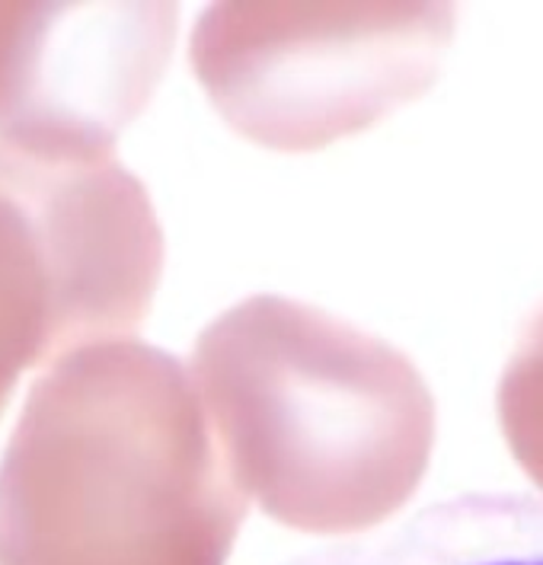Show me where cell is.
I'll use <instances>...</instances> for the list:
<instances>
[{"mask_svg": "<svg viewBox=\"0 0 543 565\" xmlns=\"http://www.w3.org/2000/svg\"><path fill=\"white\" fill-rule=\"evenodd\" d=\"M496 409L518 467L543 492V310L505 364Z\"/></svg>", "mask_w": 543, "mask_h": 565, "instance_id": "7", "label": "cell"}, {"mask_svg": "<svg viewBox=\"0 0 543 565\" xmlns=\"http://www.w3.org/2000/svg\"><path fill=\"white\" fill-rule=\"evenodd\" d=\"M243 514L195 377L128 339L55 361L0 460V565H227Z\"/></svg>", "mask_w": 543, "mask_h": 565, "instance_id": "1", "label": "cell"}, {"mask_svg": "<svg viewBox=\"0 0 543 565\" xmlns=\"http://www.w3.org/2000/svg\"><path fill=\"white\" fill-rule=\"evenodd\" d=\"M451 39V3H214L189 55L234 131L304 153L419 99Z\"/></svg>", "mask_w": 543, "mask_h": 565, "instance_id": "4", "label": "cell"}, {"mask_svg": "<svg viewBox=\"0 0 543 565\" xmlns=\"http://www.w3.org/2000/svg\"><path fill=\"white\" fill-rule=\"evenodd\" d=\"M285 565H543V502L518 492H470Z\"/></svg>", "mask_w": 543, "mask_h": 565, "instance_id": "6", "label": "cell"}, {"mask_svg": "<svg viewBox=\"0 0 543 565\" xmlns=\"http://www.w3.org/2000/svg\"><path fill=\"white\" fill-rule=\"evenodd\" d=\"M160 271V221L116 153L0 138V416L26 367L141 327Z\"/></svg>", "mask_w": 543, "mask_h": 565, "instance_id": "3", "label": "cell"}, {"mask_svg": "<svg viewBox=\"0 0 543 565\" xmlns=\"http://www.w3.org/2000/svg\"><path fill=\"white\" fill-rule=\"evenodd\" d=\"M173 3H0V138L113 153L160 84Z\"/></svg>", "mask_w": 543, "mask_h": 565, "instance_id": "5", "label": "cell"}, {"mask_svg": "<svg viewBox=\"0 0 543 565\" xmlns=\"http://www.w3.org/2000/svg\"><path fill=\"white\" fill-rule=\"evenodd\" d=\"M192 377L234 477L272 521L359 536L416 495L435 399L393 345L301 300H241L205 329Z\"/></svg>", "mask_w": 543, "mask_h": 565, "instance_id": "2", "label": "cell"}]
</instances>
